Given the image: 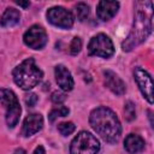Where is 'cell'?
I'll list each match as a JSON object with an SVG mask.
<instances>
[{
	"label": "cell",
	"instance_id": "10",
	"mask_svg": "<svg viewBox=\"0 0 154 154\" xmlns=\"http://www.w3.org/2000/svg\"><path fill=\"white\" fill-rule=\"evenodd\" d=\"M103 82L105 85L116 95H123L126 91V85L124 81L113 71L105 70L103 71Z\"/></svg>",
	"mask_w": 154,
	"mask_h": 154
},
{
	"label": "cell",
	"instance_id": "22",
	"mask_svg": "<svg viewBox=\"0 0 154 154\" xmlns=\"http://www.w3.org/2000/svg\"><path fill=\"white\" fill-rule=\"evenodd\" d=\"M37 100H38V99H37V95L34 94V93H29V94L25 95V97H24V101H25V103H26L28 107H34V106L36 105Z\"/></svg>",
	"mask_w": 154,
	"mask_h": 154
},
{
	"label": "cell",
	"instance_id": "9",
	"mask_svg": "<svg viewBox=\"0 0 154 154\" xmlns=\"http://www.w3.org/2000/svg\"><path fill=\"white\" fill-rule=\"evenodd\" d=\"M134 78H135L143 97L149 103H153V81H152L150 75L143 67L137 66L134 70Z\"/></svg>",
	"mask_w": 154,
	"mask_h": 154
},
{
	"label": "cell",
	"instance_id": "16",
	"mask_svg": "<svg viewBox=\"0 0 154 154\" xmlns=\"http://www.w3.org/2000/svg\"><path fill=\"white\" fill-rule=\"evenodd\" d=\"M75 14L79 22H84L89 16V6L85 2H78L75 6Z\"/></svg>",
	"mask_w": 154,
	"mask_h": 154
},
{
	"label": "cell",
	"instance_id": "12",
	"mask_svg": "<svg viewBox=\"0 0 154 154\" xmlns=\"http://www.w3.org/2000/svg\"><path fill=\"white\" fill-rule=\"evenodd\" d=\"M54 76H55V81H57L58 85L61 88V90H64V91L72 90L75 82H73L71 72L69 71V69L65 65H63V64L57 65L54 67Z\"/></svg>",
	"mask_w": 154,
	"mask_h": 154
},
{
	"label": "cell",
	"instance_id": "19",
	"mask_svg": "<svg viewBox=\"0 0 154 154\" xmlns=\"http://www.w3.org/2000/svg\"><path fill=\"white\" fill-rule=\"evenodd\" d=\"M75 129H76V126H75V124L71 123V122H64V123H60V124L58 125V131H59L63 136H69V135H71V134L75 131Z\"/></svg>",
	"mask_w": 154,
	"mask_h": 154
},
{
	"label": "cell",
	"instance_id": "8",
	"mask_svg": "<svg viewBox=\"0 0 154 154\" xmlns=\"http://www.w3.org/2000/svg\"><path fill=\"white\" fill-rule=\"evenodd\" d=\"M24 43L32 49H42L48 41V36L46 30L41 25H31L23 35Z\"/></svg>",
	"mask_w": 154,
	"mask_h": 154
},
{
	"label": "cell",
	"instance_id": "1",
	"mask_svg": "<svg viewBox=\"0 0 154 154\" xmlns=\"http://www.w3.org/2000/svg\"><path fill=\"white\" fill-rule=\"evenodd\" d=\"M135 16L132 28L128 37L122 43L124 52H130L135 47L143 43L152 32V18H153V4L152 1H137L135 4Z\"/></svg>",
	"mask_w": 154,
	"mask_h": 154
},
{
	"label": "cell",
	"instance_id": "24",
	"mask_svg": "<svg viewBox=\"0 0 154 154\" xmlns=\"http://www.w3.org/2000/svg\"><path fill=\"white\" fill-rule=\"evenodd\" d=\"M16 4H17V5H19V6H22L23 8H26V7H29V5H30V2H29V1H25V2H23V1H17Z\"/></svg>",
	"mask_w": 154,
	"mask_h": 154
},
{
	"label": "cell",
	"instance_id": "4",
	"mask_svg": "<svg viewBox=\"0 0 154 154\" xmlns=\"http://www.w3.org/2000/svg\"><path fill=\"white\" fill-rule=\"evenodd\" d=\"M0 102L4 105L5 109H6V124L8 128H14L19 120L20 117V105L18 101L17 95L6 88H1L0 89Z\"/></svg>",
	"mask_w": 154,
	"mask_h": 154
},
{
	"label": "cell",
	"instance_id": "25",
	"mask_svg": "<svg viewBox=\"0 0 154 154\" xmlns=\"http://www.w3.org/2000/svg\"><path fill=\"white\" fill-rule=\"evenodd\" d=\"M13 154H26V152H25L23 148H17V149L13 152Z\"/></svg>",
	"mask_w": 154,
	"mask_h": 154
},
{
	"label": "cell",
	"instance_id": "17",
	"mask_svg": "<svg viewBox=\"0 0 154 154\" xmlns=\"http://www.w3.org/2000/svg\"><path fill=\"white\" fill-rule=\"evenodd\" d=\"M69 112H70V109H69L67 107H65V106H59V107H57V108H53V109L49 112L48 119H49V122H54L58 117H65V116H67Z\"/></svg>",
	"mask_w": 154,
	"mask_h": 154
},
{
	"label": "cell",
	"instance_id": "11",
	"mask_svg": "<svg viewBox=\"0 0 154 154\" xmlns=\"http://www.w3.org/2000/svg\"><path fill=\"white\" fill-rule=\"evenodd\" d=\"M42 126H43L42 116L40 113H31L23 122L22 135L24 137H30V136L35 135L36 132H38L42 129Z\"/></svg>",
	"mask_w": 154,
	"mask_h": 154
},
{
	"label": "cell",
	"instance_id": "21",
	"mask_svg": "<svg viewBox=\"0 0 154 154\" xmlns=\"http://www.w3.org/2000/svg\"><path fill=\"white\" fill-rule=\"evenodd\" d=\"M51 100H52L53 103L59 105V103H63L66 100V95L64 93H61V91H54L52 94V96H51Z\"/></svg>",
	"mask_w": 154,
	"mask_h": 154
},
{
	"label": "cell",
	"instance_id": "20",
	"mask_svg": "<svg viewBox=\"0 0 154 154\" xmlns=\"http://www.w3.org/2000/svg\"><path fill=\"white\" fill-rule=\"evenodd\" d=\"M81 48H82V40L79 37H73L71 43H70V47H69V52L71 55H77L79 52H81Z\"/></svg>",
	"mask_w": 154,
	"mask_h": 154
},
{
	"label": "cell",
	"instance_id": "23",
	"mask_svg": "<svg viewBox=\"0 0 154 154\" xmlns=\"http://www.w3.org/2000/svg\"><path fill=\"white\" fill-rule=\"evenodd\" d=\"M32 154H46V152H45V148L42 146H37Z\"/></svg>",
	"mask_w": 154,
	"mask_h": 154
},
{
	"label": "cell",
	"instance_id": "18",
	"mask_svg": "<svg viewBox=\"0 0 154 154\" xmlns=\"http://www.w3.org/2000/svg\"><path fill=\"white\" fill-rule=\"evenodd\" d=\"M124 114H125V119L128 122H131L136 118V109H135V103L131 101L125 102L124 105Z\"/></svg>",
	"mask_w": 154,
	"mask_h": 154
},
{
	"label": "cell",
	"instance_id": "6",
	"mask_svg": "<svg viewBox=\"0 0 154 154\" xmlns=\"http://www.w3.org/2000/svg\"><path fill=\"white\" fill-rule=\"evenodd\" d=\"M88 53L94 57L109 58L114 53L113 42L106 34H97L90 38L88 43Z\"/></svg>",
	"mask_w": 154,
	"mask_h": 154
},
{
	"label": "cell",
	"instance_id": "7",
	"mask_svg": "<svg viewBox=\"0 0 154 154\" xmlns=\"http://www.w3.org/2000/svg\"><path fill=\"white\" fill-rule=\"evenodd\" d=\"M46 17L51 24H53L54 26L61 28V29H70L73 25V20H75L73 14L69 10L61 6L51 7L47 11Z\"/></svg>",
	"mask_w": 154,
	"mask_h": 154
},
{
	"label": "cell",
	"instance_id": "5",
	"mask_svg": "<svg viewBox=\"0 0 154 154\" xmlns=\"http://www.w3.org/2000/svg\"><path fill=\"white\" fill-rule=\"evenodd\" d=\"M100 150L99 140L88 131H81L70 144V154H96Z\"/></svg>",
	"mask_w": 154,
	"mask_h": 154
},
{
	"label": "cell",
	"instance_id": "2",
	"mask_svg": "<svg viewBox=\"0 0 154 154\" xmlns=\"http://www.w3.org/2000/svg\"><path fill=\"white\" fill-rule=\"evenodd\" d=\"M89 124L94 131L108 143H114L120 137V122L117 114L108 107L100 106L94 108L89 116Z\"/></svg>",
	"mask_w": 154,
	"mask_h": 154
},
{
	"label": "cell",
	"instance_id": "15",
	"mask_svg": "<svg viewBox=\"0 0 154 154\" xmlns=\"http://www.w3.org/2000/svg\"><path fill=\"white\" fill-rule=\"evenodd\" d=\"M19 22H20V13L18 10H16L13 7L6 8L0 18V24L4 28L16 26L17 24H19Z\"/></svg>",
	"mask_w": 154,
	"mask_h": 154
},
{
	"label": "cell",
	"instance_id": "14",
	"mask_svg": "<svg viewBox=\"0 0 154 154\" xmlns=\"http://www.w3.org/2000/svg\"><path fill=\"white\" fill-rule=\"evenodd\" d=\"M144 140L137 134H129L124 140V148L130 154L141 153L144 149Z\"/></svg>",
	"mask_w": 154,
	"mask_h": 154
},
{
	"label": "cell",
	"instance_id": "13",
	"mask_svg": "<svg viewBox=\"0 0 154 154\" xmlns=\"http://www.w3.org/2000/svg\"><path fill=\"white\" fill-rule=\"evenodd\" d=\"M119 10V2L118 1H100L96 6V14L97 17L106 22V20H109L112 19L116 13L118 12Z\"/></svg>",
	"mask_w": 154,
	"mask_h": 154
},
{
	"label": "cell",
	"instance_id": "3",
	"mask_svg": "<svg viewBox=\"0 0 154 154\" xmlns=\"http://www.w3.org/2000/svg\"><path fill=\"white\" fill-rule=\"evenodd\" d=\"M12 76L14 83L19 88L23 90H30L41 82L43 72L32 58H28L14 67Z\"/></svg>",
	"mask_w": 154,
	"mask_h": 154
}]
</instances>
